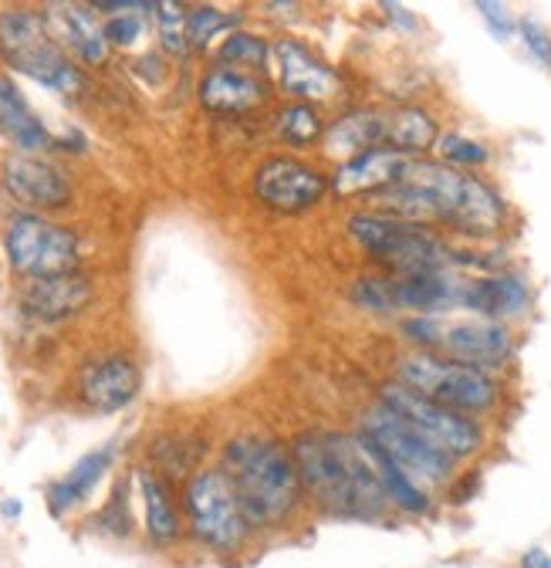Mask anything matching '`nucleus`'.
I'll return each instance as SVG.
<instances>
[{
  "mask_svg": "<svg viewBox=\"0 0 551 568\" xmlns=\"http://www.w3.org/2000/svg\"><path fill=\"white\" fill-rule=\"evenodd\" d=\"M437 163L450 166V170H460V173H470V170H480L491 163V150L484 142H477L463 132H443L437 139Z\"/></svg>",
  "mask_w": 551,
  "mask_h": 568,
  "instance_id": "obj_30",
  "label": "nucleus"
},
{
  "mask_svg": "<svg viewBox=\"0 0 551 568\" xmlns=\"http://www.w3.org/2000/svg\"><path fill=\"white\" fill-rule=\"evenodd\" d=\"M95 298L92 281L79 271L72 274H51V277H31L21 288V308L38 322H64L85 312Z\"/></svg>",
  "mask_w": 551,
  "mask_h": 568,
  "instance_id": "obj_17",
  "label": "nucleus"
},
{
  "mask_svg": "<svg viewBox=\"0 0 551 568\" xmlns=\"http://www.w3.org/2000/svg\"><path fill=\"white\" fill-rule=\"evenodd\" d=\"M353 241L389 274H424V271H453L460 251L430 227H412L373 210H359L346 221Z\"/></svg>",
  "mask_w": 551,
  "mask_h": 568,
  "instance_id": "obj_7",
  "label": "nucleus"
},
{
  "mask_svg": "<svg viewBox=\"0 0 551 568\" xmlns=\"http://www.w3.org/2000/svg\"><path fill=\"white\" fill-rule=\"evenodd\" d=\"M325 115L318 105H308V102H285L278 105V112L271 115V135L274 142H282L288 150H312V146H322L325 139Z\"/></svg>",
  "mask_w": 551,
  "mask_h": 568,
  "instance_id": "obj_29",
  "label": "nucleus"
},
{
  "mask_svg": "<svg viewBox=\"0 0 551 568\" xmlns=\"http://www.w3.org/2000/svg\"><path fill=\"white\" fill-rule=\"evenodd\" d=\"M467 281L457 271H424V274H392L396 308L412 315H447L463 308Z\"/></svg>",
  "mask_w": 551,
  "mask_h": 568,
  "instance_id": "obj_19",
  "label": "nucleus"
},
{
  "mask_svg": "<svg viewBox=\"0 0 551 568\" xmlns=\"http://www.w3.org/2000/svg\"><path fill=\"white\" fill-rule=\"evenodd\" d=\"M95 531L112 535V538H129L132 535V511H129V480H119L112 487V497L105 508L92 518Z\"/></svg>",
  "mask_w": 551,
  "mask_h": 568,
  "instance_id": "obj_34",
  "label": "nucleus"
},
{
  "mask_svg": "<svg viewBox=\"0 0 551 568\" xmlns=\"http://www.w3.org/2000/svg\"><path fill=\"white\" fill-rule=\"evenodd\" d=\"M206 440L196 434H160L156 440H150V464L156 474H163L170 484L173 480H190L200 470V460L206 457Z\"/></svg>",
  "mask_w": 551,
  "mask_h": 568,
  "instance_id": "obj_28",
  "label": "nucleus"
},
{
  "mask_svg": "<svg viewBox=\"0 0 551 568\" xmlns=\"http://www.w3.org/2000/svg\"><path fill=\"white\" fill-rule=\"evenodd\" d=\"M359 434L369 437L399 470H406L412 480H417L424 490H430L433 497L443 494L447 484L460 470V464L453 457H447L443 450H437L427 437H420L399 413H392L379 399L363 409Z\"/></svg>",
  "mask_w": 551,
  "mask_h": 568,
  "instance_id": "obj_8",
  "label": "nucleus"
},
{
  "mask_svg": "<svg viewBox=\"0 0 551 568\" xmlns=\"http://www.w3.org/2000/svg\"><path fill=\"white\" fill-rule=\"evenodd\" d=\"M353 302L376 315H396V292H392V274H363L353 284Z\"/></svg>",
  "mask_w": 551,
  "mask_h": 568,
  "instance_id": "obj_33",
  "label": "nucleus"
},
{
  "mask_svg": "<svg viewBox=\"0 0 551 568\" xmlns=\"http://www.w3.org/2000/svg\"><path fill=\"white\" fill-rule=\"evenodd\" d=\"M382 122H386L382 150H392L406 160H424L427 153L437 150V139L443 135L437 115L420 105L382 109Z\"/></svg>",
  "mask_w": 551,
  "mask_h": 568,
  "instance_id": "obj_24",
  "label": "nucleus"
},
{
  "mask_svg": "<svg viewBox=\"0 0 551 568\" xmlns=\"http://www.w3.org/2000/svg\"><path fill=\"white\" fill-rule=\"evenodd\" d=\"M143 373L129 355H102L82 366L79 373V399L95 413H119L140 396Z\"/></svg>",
  "mask_w": 551,
  "mask_h": 568,
  "instance_id": "obj_16",
  "label": "nucleus"
},
{
  "mask_svg": "<svg viewBox=\"0 0 551 568\" xmlns=\"http://www.w3.org/2000/svg\"><path fill=\"white\" fill-rule=\"evenodd\" d=\"M58 14H48V24L61 28V41L72 48L85 64H105L109 61V44L102 34V24L95 21L92 8L82 4H64L54 8Z\"/></svg>",
  "mask_w": 551,
  "mask_h": 568,
  "instance_id": "obj_27",
  "label": "nucleus"
},
{
  "mask_svg": "<svg viewBox=\"0 0 551 568\" xmlns=\"http://www.w3.org/2000/svg\"><path fill=\"white\" fill-rule=\"evenodd\" d=\"M359 434V430H356ZM359 440H363V447H366V454H369V460H373V467H376V474H379V484H382V490H386V497H389V508H392V515H402V518H430L433 515V494L430 490H424L417 480H412L406 470H399L369 437H363L359 434Z\"/></svg>",
  "mask_w": 551,
  "mask_h": 568,
  "instance_id": "obj_26",
  "label": "nucleus"
},
{
  "mask_svg": "<svg viewBox=\"0 0 551 568\" xmlns=\"http://www.w3.org/2000/svg\"><path fill=\"white\" fill-rule=\"evenodd\" d=\"M308 511L331 521H386L392 515L359 434L302 430L288 440Z\"/></svg>",
  "mask_w": 551,
  "mask_h": 568,
  "instance_id": "obj_1",
  "label": "nucleus"
},
{
  "mask_svg": "<svg viewBox=\"0 0 551 568\" xmlns=\"http://www.w3.org/2000/svg\"><path fill=\"white\" fill-rule=\"evenodd\" d=\"M200 105L221 115H247L274 102V85L264 71H247L214 61L200 79Z\"/></svg>",
  "mask_w": 551,
  "mask_h": 568,
  "instance_id": "obj_15",
  "label": "nucleus"
},
{
  "mask_svg": "<svg viewBox=\"0 0 551 568\" xmlns=\"http://www.w3.org/2000/svg\"><path fill=\"white\" fill-rule=\"evenodd\" d=\"M437 196L440 206V231L470 237V241H494L511 224L508 200L473 173L450 170L437 160H409L406 176Z\"/></svg>",
  "mask_w": 551,
  "mask_h": 568,
  "instance_id": "obj_3",
  "label": "nucleus"
},
{
  "mask_svg": "<svg viewBox=\"0 0 551 568\" xmlns=\"http://www.w3.org/2000/svg\"><path fill=\"white\" fill-rule=\"evenodd\" d=\"M21 511H24V505L18 501V497H4V505H0V515L4 518H21Z\"/></svg>",
  "mask_w": 551,
  "mask_h": 568,
  "instance_id": "obj_43",
  "label": "nucleus"
},
{
  "mask_svg": "<svg viewBox=\"0 0 551 568\" xmlns=\"http://www.w3.org/2000/svg\"><path fill=\"white\" fill-rule=\"evenodd\" d=\"M518 568H551V551L541 548V545H534V548H528V551L518 558Z\"/></svg>",
  "mask_w": 551,
  "mask_h": 568,
  "instance_id": "obj_42",
  "label": "nucleus"
},
{
  "mask_svg": "<svg viewBox=\"0 0 551 568\" xmlns=\"http://www.w3.org/2000/svg\"><path fill=\"white\" fill-rule=\"evenodd\" d=\"M0 61L61 95H82L89 79L58 44L48 14L34 8L0 11Z\"/></svg>",
  "mask_w": 551,
  "mask_h": 568,
  "instance_id": "obj_5",
  "label": "nucleus"
},
{
  "mask_svg": "<svg viewBox=\"0 0 551 568\" xmlns=\"http://www.w3.org/2000/svg\"><path fill=\"white\" fill-rule=\"evenodd\" d=\"M251 193L278 213H308L331 193V183L318 163L282 153L254 170Z\"/></svg>",
  "mask_w": 551,
  "mask_h": 568,
  "instance_id": "obj_11",
  "label": "nucleus"
},
{
  "mask_svg": "<svg viewBox=\"0 0 551 568\" xmlns=\"http://www.w3.org/2000/svg\"><path fill=\"white\" fill-rule=\"evenodd\" d=\"M135 75H143L146 82L160 85L166 79V64H163L160 54H143L140 61H135Z\"/></svg>",
  "mask_w": 551,
  "mask_h": 568,
  "instance_id": "obj_40",
  "label": "nucleus"
},
{
  "mask_svg": "<svg viewBox=\"0 0 551 568\" xmlns=\"http://www.w3.org/2000/svg\"><path fill=\"white\" fill-rule=\"evenodd\" d=\"M382 11L389 14V21L392 24H399L402 31H417L420 28V21L412 18V11L409 8H402V4H382Z\"/></svg>",
  "mask_w": 551,
  "mask_h": 568,
  "instance_id": "obj_41",
  "label": "nucleus"
},
{
  "mask_svg": "<svg viewBox=\"0 0 551 568\" xmlns=\"http://www.w3.org/2000/svg\"><path fill=\"white\" fill-rule=\"evenodd\" d=\"M379 403H386L392 413H399L412 430L420 437H427L437 450H443L447 457H453L457 464H467L473 457L484 454L488 447V430L484 423L463 416L457 409H447L433 399H427L424 393L409 389L396 379L379 383Z\"/></svg>",
  "mask_w": 551,
  "mask_h": 568,
  "instance_id": "obj_9",
  "label": "nucleus"
},
{
  "mask_svg": "<svg viewBox=\"0 0 551 568\" xmlns=\"http://www.w3.org/2000/svg\"><path fill=\"white\" fill-rule=\"evenodd\" d=\"M0 186L18 206H24V213H48L72 203V180L44 156L8 153L0 160Z\"/></svg>",
  "mask_w": 551,
  "mask_h": 568,
  "instance_id": "obj_14",
  "label": "nucleus"
},
{
  "mask_svg": "<svg viewBox=\"0 0 551 568\" xmlns=\"http://www.w3.org/2000/svg\"><path fill=\"white\" fill-rule=\"evenodd\" d=\"M514 328L491 318H443V335L437 345V355L450 363H463L484 373H501L514 359Z\"/></svg>",
  "mask_w": 551,
  "mask_h": 568,
  "instance_id": "obj_12",
  "label": "nucleus"
},
{
  "mask_svg": "<svg viewBox=\"0 0 551 568\" xmlns=\"http://www.w3.org/2000/svg\"><path fill=\"white\" fill-rule=\"evenodd\" d=\"M382 142H386L382 109H353V112H341L338 119L328 122L318 150L325 160H331L338 166L366 150H382Z\"/></svg>",
  "mask_w": 551,
  "mask_h": 568,
  "instance_id": "obj_22",
  "label": "nucleus"
},
{
  "mask_svg": "<svg viewBox=\"0 0 551 568\" xmlns=\"http://www.w3.org/2000/svg\"><path fill=\"white\" fill-rule=\"evenodd\" d=\"M0 135H4L14 153L41 156L54 150V135L41 122V115L28 105L24 92L14 85L11 75H0Z\"/></svg>",
  "mask_w": 551,
  "mask_h": 568,
  "instance_id": "obj_23",
  "label": "nucleus"
},
{
  "mask_svg": "<svg viewBox=\"0 0 551 568\" xmlns=\"http://www.w3.org/2000/svg\"><path fill=\"white\" fill-rule=\"evenodd\" d=\"M186 8L183 4H156L153 18H156V31H160V41H163V51L170 54H186L190 51V41H186Z\"/></svg>",
  "mask_w": 551,
  "mask_h": 568,
  "instance_id": "obj_35",
  "label": "nucleus"
},
{
  "mask_svg": "<svg viewBox=\"0 0 551 568\" xmlns=\"http://www.w3.org/2000/svg\"><path fill=\"white\" fill-rule=\"evenodd\" d=\"M518 41L524 44V51L531 54V61H538L544 71H551V31L538 18H521Z\"/></svg>",
  "mask_w": 551,
  "mask_h": 568,
  "instance_id": "obj_36",
  "label": "nucleus"
},
{
  "mask_svg": "<svg viewBox=\"0 0 551 568\" xmlns=\"http://www.w3.org/2000/svg\"><path fill=\"white\" fill-rule=\"evenodd\" d=\"M267 58H271V44H267V38H261L254 31H231L217 48L221 64H234V68H247V71H264Z\"/></svg>",
  "mask_w": 551,
  "mask_h": 568,
  "instance_id": "obj_31",
  "label": "nucleus"
},
{
  "mask_svg": "<svg viewBox=\"0 0 551 568\" xmlns=\"http://www.w3.org/2000/svg\"><path fill=\"white\" fill-rule=\"evenodd\" d=\"M409 160L392 150H366L328 173L331 196L338 200H369L406 176Z\"/></svg>",
  "mask_w": 551,
  "mask_h": 568,
  "instance_id": "obj_18",
  "label": "nucleus"
},
{
  "mask_svg": "<svg viewBox=\"0 0 551 568\" xmlns=\"http://www.w3.org/2000/svg\"><path fill=\"white\" fill-rule=\"evenodd\" d=\"M241 18L237 14H227L221 8H211V4H203V8H193L186 14V41L190 48L203 51V48H211V41L224 31H231Z\"/></svg>",
  "mask_w": 551,
  "mask_h": 568,
  "instance_id": "obj_32",
  "label": "nucleus"
},
{
  "mask_svg": "<svg viewBox=\"0 0 551 568\" xmlns=\"http://www.w3.org/2000/svg\"><path fill=\"white\" fill-rule=\"evenodd\" d=\"M180 505L186 518V535L217 558H237L261 538L221 464L200 467L183 484Z\"/></svg>",
  "mask_w": 551,
  "mask_h": 568,
  "instance_id": "obj_4",
  "label": "nucleus"
},
{
  "mask_svg": "<svg viewBox=\"0 0 551 568\" xmlns=\"http://www.w3.org/2000/svg\"><path fill=\"white\" fill-rule=\"evenodd\" d=\"M477 490H480V470H463V474H457L450 484H447V490H443V497H447V505H470L473 497H477Z\"/></svg>",
  "mask_w": 551,
  "mask_h": 568,
  "instance_id": "obj_39",
  "label": "nucleus"
},
{
  "mask_svg": "<svg viewBox=\"0 0 551 568\" xmlns=\"http://www.w3.org/2000/svg\"><path fill=\"white\" fill-rule=\"evenodd\" d=\"M463 312L511 325L531 312V288L514 271H494L484 277H470L467 295H463Z\"/></svg>",
  "mask_w": 551,
  "mask_h": 568,
  "instance_id": "obj_20",
  "label": "nucleus"
},
{
  "mask_svg": "<svg viewBox=\"0 0 551 568\" xmlns=\"http://www.w3.org/2000/svg\"><path fill=\"white\" fill-rule=\"evenodd\" d=\"M477 14L484 18V24H488V31L494 34V41L508 44V41H514V38H518V24H521V18H514V14H511V8L494 4V0H477Z\"/></svg>",
  "mask_w": 551,
  "mask_h": 568,
  "instance_id": "obj_37",
  "label": "nucleus"
},
{
  "mask_svg": "<svg viewBox=\"0 0 551 568\" xmlns=\"http://www.w3.org/2000/svg\"><path fill=\"white\" fill-rule=\"evenodd\" d=\"M4 254L11 271L31 281L79 271L82 244L72 227L48 221L44 213H14L4 227Z\"/></svg>",
  "mask_w": 551,
  "mask_h": 568,
  "instance_id": "obj_10",
  "label": "nucleus"
},
{
  "mask_svg": "<svg viewBox=\"0 0 551 568\" xmlns=\"http://www.w3.org/2000/svg\"><path fill=\"white\" fill-rule=\"evenodd\" d=\"M112 460H115V450L112 447H99V450L85 454L82 460H75V467L68 470L61 480H51L48 484V490H44L48 511L54 518H64L68 511L82 508L89 497H92V490L99 487V480L109 474Z\"/></svg>",
  "mask_w": 551,
  "mask_h": 568,
  "instance_id": "obj_25",
  "label": "nucleus"
},
{
  "mask_svg": "<svg viewBox=\"0 0 551 568\" xmlns=\"http://www.w3.org/2000/svg\"><path fill=\"white\" fill-rule=\"evenodd\" d=\"M274 64H278V85L285 95H295V102H308V105H331L346 92V82H341L338 71L315 54L305 41L298 38H278L271 44Z\"/></svg>",
  "mask_w": 551,
  "mask_h": 568,
  "instance_id": "obj_13",
  "label": "nucleus"
},
{
  "mask_svg": "<svg viewBox=\"0 0 551 568\" xmlns=\"http://www.w3.org/2000/svg\"><path fill=\"white\" fill-rule=\"evenodd\" d=\"M135 487H140V501H143L146 538L160 548L176 545L186 535V518H183V505L176 501L173 484L153 467H135Z\"/></svg>",
  "mask_w": 551,
  "mask_h": 568,
  "instance_id": "obj_21",
  "label": "nucleus"
},
{
  "mask_svg": "<svg viewBox=\"0 0 551 568\" xmlns=\"http://www.w3.org/2000/svg\"><path fill=\"white\" fill-rule=\"evenodd\" d=\"M392 379L473 419L491 416L504 399V386L494 373L450 363L437 352H420V348L399 355L392 366Z\"/></svg>",
  "mask_w": 551,
  "mask_h": 568,
  "instance_id": "obj_6",
  "label": "nucleus"
},
{
  "mask_svg": "<svg viewBox=\"0 0 551 568\" xmlns=\"http://www.w3.org/2000/svg\"><path fill=\"white\" fill-rule=\"evenodd\" d=\"M102 34H105L109 48H129L143 34V18L140 14H115L102 24Z\"/></svg>",
  "mask_w": 551,
  "mask_h": 568,
  "instance_id": "obj_38",
  "label": "nucleus"
},
{
  "mask_svg": "<svg viewBox=\"0 0 551 568\" xmlns=\"http://www.w3.org/2000/svg\"><path fill=\"white\" fill-rule=\"evenodd\" d=\"M221 467L227 470L257 535L292 531L308 515L302 474L285 440L267 434H241L227 440Z\"/></svg>",
  "mask_w": 551,
  "mask_h": 568,
  "instance_id": "obj_2",
  "label": "nucleus"
}]
</instances>
